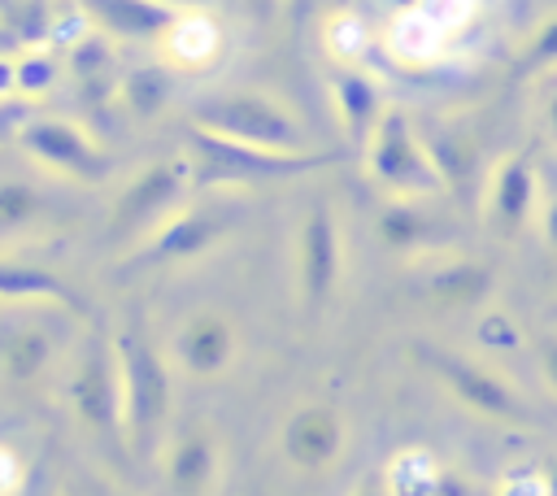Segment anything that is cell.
Wrapping results in <instances>:
<instances>
[{
    "instance_id": "5b68a950",
    "label": "cell",
    "mask_w": 557,
    "mask_h": 496,
    "mask_svg": "<svg viewBox=\"0 0 557 496\" xmlns=\"http://www.w3.org/2000/svg\"><path fill=\"white\" fill-rule=\"evenodd\" d=\"M191 191V161H152L144 165L113 200L109 213V239L113 244H144L157 226H165Z\"/></svg>"
},
{
    "instance_id": "ba28073f",
    "label": "cell",
    "mask_w": 557,
    "mask_h": 496,
    "mask_svg": "<svg viewBox=\"0 0 557 496\" xmlns=\"http://www.w3.org/2000/svg\"><path fill=\"white\" fill-rule=\"evenodd\" d=\"M235 231V209L231 204H183L165 226H157L135 252H131V270L135 265H178L191 257H205L213 244H222Z\"/></svg>"
},
{
    "instance_id": "277c9868",
    "label": "cell",
    "mask_w": 557,
    "mask_h": 496,
    "mask_svg": "<svg viewBox=\"0 0 557 496\" xmlns=\"http://www.w3.org/2000/svg\"><path fill=\"white\" fill-rule=\"evenodd\" d=\"M370 178L392 196H435L444 191V174L426 148V135H418L413 117L405 109H383L370 144L361 148Z\"/></svg>"
},
{
    "instance_id": "4dcf8cb0",
    "label": "cell",
    "mask_w": 557,
    "mask_h": 496,
    "mask_svg": "<svg viewBox=\"0 0 557 496\" xmlns=\"http://www.w3.org/2000/svg\"><path fill=\"white\" fill-rule=\"evenodd\" d=\"M535 226H540V239H544V248H548V252L557 257V191H544Z\"/></svg>"
},
{
    "instance_id": "7c38bea8",
    "label": "cell",
    "mask_w": 557,
    "mask_h": 496,
    "mask_svg": "<svg viewBox=\"0 0 557 496\" xmlns=\"http://www.w3.org/2000/svg\"><path fill=\"white\" fill-rule=\"evenodd\" d=\"M344 439H348L344 413H339L335 405H322V400L300 405V409L283 422V435H278L283 457H287L296 470H305V474L331 470V466L339 461V452H344Z\"/></svg>"
},
{
    "instance_id": "1f68e13d",
    "label": "cell",
    "mask_w": 557,
    "mask_h": 496,
    "mask_svg": "<svg viewBox=\"0 0 557 496\" xmlns=\"http://www.w3.org/2000/svg\"><path fill=\"white\" fill-rule=\"evenodd\" d=\"M348 496H396V492H392L387 470H370V474H361V479L352 483V492H348Z\"/></svg>"
},
{
    "instance_id": "d4e9b609",
    "label": "cell",
    "mask_w": 557,
    "mask_h": 496,
    "mask_svg": "<svg viewBox=\"0 0 557 496\" xmlns=\"http://www.w3.org/2000/svg\"><path fill=\"white\" fill-rule=\"evenodd\" d=\"M122 96H126V104H131L139 117H148V113H157V109L170 100V74H165L161 65H144V70L126 74Z\"/></svg>"
},
{
    "instance_id": "d6986e66",
    "label": "cell",
    "mask_w": 557,
    "mask_h": 496,
    "mask_svg": "<svg viewBox=\"0 0 557 496\" xmlns=\"http://www.w3.org/2000/svg\"><path fill=\"white\" fill-rule=\"evenodd\" d=\"M0 300L9 305H65L74 313H87V300L52 270L30 261H0Z\"/></svg>"
},
{
    "instance_id": "ffe728a7",
    "label": "cell",
    "mask_w": 557,
    "mask_h": 496,
    "mask_svg": "<svg viewBox=\"0 0 557 496\" xmlns=\"http://www.w3.org/2000/svg\"><path fill=\"white\" fill-rule=\"evenodd\" d=\"M52 361V331L39 322H9L0 326V379L30 383Z\"/></svg>"
},
{
    "instance_id": "f546056e",
    "label": "cell",
    "mask_w": 557,
    "mask_h": 496,
    "mask_svg": "<svg viewBox=\"0 0 557 496\" xmlns=\"http://www.w3.org/2000/svg\"><path fill=\"white\" fill-rule=\"evenodd\" d=\"M535 361H540L544 383L557 392V331H540L535 335Z\"/></svg>"
},
{
    "instance_id": "52a82bcc",
    "label": "cell",
    "mask_w": 557,
    "mask_h": 496,
    "mask_svg": "<svg viewBox=\"0 0 557 496\" xmlns=\"http://www.w3.org/2000/svg\"><path fill=\"white\" fill-rule=\"evenodd\" d=\"M344 274V231L331 200H313L296 235V287L309 313H322Z\"/></svg>"
},
{
    "instance_id": "4fadbf2b",
    "label": "cell",
    "mask_w": 557,
    "mask_h": 496,
    "mask_svg": "<svg viewBox=\"0 0 557 496\" xmlns=\"http://www.w3.org/2000/svg\"><path fill=\"white\" fill-rule=\"evenodd\" d=\"M413 292L422 305L457 313V309H479L496 292V274L479 257H435L418 278Z\"/></svg>"
},
{
    "instance_id": "836d02e7",
    "label": "cell",
    "mask_w": 557,
    "mask_h": 496,
    "mask_svg": "<svg viewBox=\"0 0 557 496\" xmlns=\"http://www.w3.org/2000/svg\"><path fill=\"white\" fill-rule=\"evenodd\" d=\"M544 135L557 144V83L544 91Z\"/></svg>"
},
{
    "instance_id": "5bb4252c",
    "label": "cell",
    "mask_w": 557,
    "mask_h": 496,
    "mask_svg": "<svg viewBox=\"0 0 557 496\" xmlns=\"http://www.w3.org/2000/svg\"><path fill=\"white\" fill-rule=\"evenodd\" d=\"M431 196H392L379 218H374V231H379V244L387 252H400V257H431L448 244L453 226L426 204Z\"/></svg>"
},
{
    "instance_id": "e0dca14e",
    "label": "cell",
    "mask_w": 557,
    "mask_h": 496,
    "mask_svg": "<svg viewBox=\"0 0 557 496\" xmlns=\"http://www.w3.org/2000/svg\"><path fill=\"white\" fill-rule=\"evenodd\" d=\"M222 457H218V439L205 426H187L174 435L170 452H165V483L174 496H209L218 483Z\"/></svg>"
},
{
    "instance_id": "e575fe53",
    "label": "cell",
    "mask_w": 557,
    "mask_h": 496,
    "mask_svg": "<svg viewBox=\"0 0 557 496\" xmlns=\"http://www.w3.org/2000/svg\"><path fill=\"white\" fill-rule=\"evenodd\" d=\"M17 91V61L0 57V100H9Z\"/></svg>"
},
{
    "instance_id": "83f0119b",
    "label": "cell",
    "mask_w": 557,
    "mask_h": 496,
    "mask_svg": "<svg viewBox=\"0 0 557 496\" xmlns=\"http://www.w3.org/2000/svg\"><path fill=\"white\" fill-rule=\"evenodd\" d=\"M500 496H548L544 474H540V461L531 470H509L505 483H500Z\"/></svg>"
},
{
    "instance_id": "4316f807",
    "label": "cell",
    "mask_w": 557,
    "mask_h": 496,
    "mask_svg": "<svg viewBox=\"0 0 557 496\" xmlns=\"http://www.w3.org/2000/svg\"><path fill=\"white\" fill-rule=\"evenodd\" d=\"M57 83V61L48 52H26L17 61V91L22 96H44Z\"/></svg>"
},
{
    "instance_id": "603a6c76",
    "label": "cell",
    "mask_w": 557,
    "mask_h": 496,
    "mask_svg": "<svg viewBox=\"0 0 557 496\" xmlns=\"http://www.w3.org/2000/svg\"><path fill=\"white\" fill-rule=\"evenodd\" d=\"M48 213V196L26 178H0V235L26 231Z\"/></svg>"
},
{
    "instance_id": "ac0fdd59",
    "label": "cell",
    "mask_w": 557,
    "mask_h": 496,
    "mask_svg": "<svg viewBox=\"0 0 557 496\" xmlns=\"http://www.w3.org/2000/svg\"><path fill=\"white\" fill-rule=\"evenodd\" d=\"M331 100H335V113H339V126H344L348 144L361 152V148L370 144V135H374L383 109H387L383 96H379V83H374L370 74L344 65V70L331 74Z\"/></svg>"
},
{
    "instance_id": "6da1fadb",
    "label": "cell",
    "mask_w": 557,
    "mask_h": 496,
    "mask_svg": "<svg viewBox=\"0 0 557 496\" xmlns=\"http://www.w3.org/2000/svg\"><path fill=\"white\" fill-rule=\"evenodd\" d=\"M187 161H191V187H252V183H283L313 174L335 161V152H287V148H261L244 144L218 131H205L191 122L187 131Z\"/></svg>"
},
{
    "instance_id": "30bf717a",
    "label": "cell",
    "mask_w": 557,
    "mask_h": 496,
    "mask_svg": "<svg viewBox=\"0 0 557 496\" xmlns=\"http://www.w3.org/2000/svg\"><path fill=\"white\" fill-rule=\"evenodd\" d=\"M70 405L74 413L100 435H126L122 426V374L117 348L104 335H91L74 374H70Z\"/></svg>"
},
{
    "instance_id": "44dd1931",
    "label": "cell",
    "mask_w": 557,
    "mask_h": 496,
    "mask_svg": "<svg viewBox=\"0 0 557 496\" xmlns=\"http://www.w3.org/2000/svg\"><path fill=\"white\" fill-rule=\"evenodd\" d=\"M218 44H222L218 22L205 17V13H191V9H183L178 26L165 35V48H170L174 65H205V61H213Z\"/></svg>"
},
{
    "instance_id": "484cf974",
    "label": "cell",
    "mask_w": 557,
    "mask_h": 496,
    "mask_svg": "<svg viewBox=\"0 0 557 496\" xmlns=\"http://www.w3.org/2000/svg\"><path fill=\"white\" fill-rule=\"evenodd\" d=\"M518 65H522V74H544V70H557V13H553V17H544V22H540V26L527 35Z\"/></svg>"
},
{
    "instance_id": "9a60e30c",
    "label": "cell",
    "mask_w": 557,
    "mask_h": 496,
    "mask_svg": "<svg viewBox=\"0 0 557 496\" xmlns=\"http://www.w3.org/2000/svg\"><path fill=\"white\" fill-rule=\"evenodd\" d=\"M78 4L100 30L144 44H165V35L183 17V4L174 0H78Z\"/></svg>"
},
{
    "instance_id": "8fae6325",
    "label": "cell",
    "mask_w": 557,
    "mask_h": 496,
    "mask_svg": "<svg viewBox=\"0 0 557 496\" xmlns=\"http://www.w3.org/2000/svg\"><path fill=\"white\" fill-rule=\"evenodd\" d=\"M17 144L26 157H35L39 165L74 178V183H104L109 178V157L87 139V131H78L65 117H30L17 131Z\"/></svg>"
},
{
    "instance_id": "8992f818",
    "label": "cell",
    "mask_w": 557,
    "mask_h": 496,
    "mask_svg": "<svg viewBox=\"0 0 557 496\" xmlns=\"http://www.w3.org/2000/svg\"><path fill=\"white\" fill-rule=\"evenodd\" d=\"M191 122L244 144L261 148H287L296 152L305 144V126L265 91H213L191 104Z\"/></svg>"
},
{
    "instance_id": "7a4b0ae2",
    "label": "cell",
    "mask_w": 557,
    "mask_h": 496,
    "mask_svg": "<svg viewBox=\"0 0 557 496\" xmlns=\"http://www.w3.org/2000/svg\"><path fill=\"white\" fill-rule=\"evenodd\" d=\"M117 374H122V426L135 452H152L170 418V370L157 352L144 313H131L113 335Z\"/></svg>"
},
{
    "instance_id": "d6a6232c",
    "label": "cell",
    "mask_w": 557,
    "mask_h": 496,
    "mask_svg": "<svg viewBox=\"0 0 557 496\" xmlns=\"http://www.w3.org/2000/svg\"><path fill=\"white\" fill-rule=\"evenodd\" d=\"M17 479H22V461L0 444V496H4V492H13V487H17Z\"/></svg>"
},
{
    "instance_id": "8d00e7d4",
    "label": "cell",
    "mask_w": 557,
    "mask_h": 496,
    "mask_svg": "<svg viewBox=\"0 0 557 496\" xmlns=\"http://www.w3.org/2000/svg\"><path fill=\"white\" fill-rule=\"evenodd\" d=\"M540 474H544V487H548V496H557V457L540 461Z\"/></svg>"
},
{
    "instance_id": "cb8c5ba5",
    "label": "cell",
    "mask_w": 557,
    "mask_h": 496,
    "mask_svg": "<svg viewBox=\"0 0 557 496\" xmlns=\"http://www.w3.org/2000/svg\"><path fill=\"white\" fill-rule=\"evenodd\" d=\"M426 148H431V157H435V165L444 174V187L461 191L466 178H470V170H474V144L461 131H431L426 135Z\"/></svg>"
},
{
    "instance_id": "74e56055",
    "label": "cell",
    "mask_w": 557,
    "mask_h": 496,
    "mask_svg": "<svg viewBox=\"0 0 557 496\" xmlns=\"http://www.w3.org/2000/svg\"><path fill=\"white\" fill-rule=\"evenodd\" d=\"M113 496H126V492H113Z\"/></svg>"
},
{
    "instance_id": "7402d4cb",
    "label": "cell",
    "mask_w": 557,
    "mask_h": 496,
    "mask_svg": "<svg viewBox=\"0 0 557 496\" xmlns=\"http://www.w3.org/2000/svg\"><path fill=\"white\" fill-rule=\"evenodd\" d=\"M70 74H74V83H78L83 96H91V100L109 96V87H113V52H109V44L100 39V30L83 35V39L70 48Z\"/></svg>"
},
{
    "instance_id": "9c48e42d",
    "label": "cell",
    "mask_w": 557,
    "mask_h": 496,
    "mask_svg": "<svg viewBox=\"0 0 557 496\" xmlns=\"http://www.w3.org/2000/svg\"><path fill=\"white\" fill-rule=\"evenodd\" d=\"M540 170L531 161V152H509L492 165L487 183H483V222L496 239H518L527 226H535L540 218Z\"/></svg>"
},
{
    "instance_id": "f1b7e54d",
    "label": "cell",
    "mask_w": 557,
    "mask_h": 496,
    "mask_svg": "<svg viewBox=\"0 0 557 496\" xmlns=\"http://www.w3.org/2000/svg\"><path fill=\"white\" fill-rule=\"evenodd\" d=\"M30 117H35V113H30L26 100H13V96L0 100V144H4V139H17V131H22Z\"/></svg>"
},
{
    "instance_id": "3957f363",
    "label": "cell",
    "mask_w": 557,
    "mask_h": 496,
    "mask_svg": "<svg viewBox=\"0 0 557 496\" xmlns=\"http://www.w3.org/2000/svg\"><path fill=\"white\" fill-rule=\"evenodd\" d=\"M409 352H413V361H422V370H426L457 405H466L470 413H479V418H487V422H500V426H531V422H535V413H531V405L518 396V387H513L505 374H496L492 365H483V361H474V357H466V352L440 348V344H422V339H418Z\"/></svg>"
},
{
    "instance_id": "2e32d148",
    "label": "cell",
    "mask_w": 557,
    "mask_h": 496,
    "mask_svg": "<svg viewBox=\"0 0 557 496\" xmlns=\"http://www.w3.org/2000/svg\"><path fill=\"white\" fill-rule=\"evenodd\" d=\"M174 357L187 374L213 379L235 357V326L213 309H196L191 318H183V326L174 335Z\"/></svg>"
},
{
    "instance_id": "d590c367",
    "label": "cell",
    "mask_w": 557,
    "mask_h": 496,
    "mask_svg": "<svg viewBox=\"0 0 557 496\" xmlns=\"http://www.w3.org/2000/svg\"><path fill=\"white\" fill-rule=\"evenodd\" d=\"M239 4H244V9H248V13L257 17V22H270V17H274V4H278V0H239Z\"/></svg>"
}]
</instances>
